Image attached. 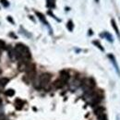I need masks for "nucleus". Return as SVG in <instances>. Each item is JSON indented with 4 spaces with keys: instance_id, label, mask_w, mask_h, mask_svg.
<instances>
[{
    "instance_id": "f257e3e1",
    "label": "nucleus",
    "mask_w": 120,
    "mask_h": 120,
    "mask_svg": "<svg viewBox=\"0 0 120 120\" xmlns=\"http://www.w3.org/2000/svg\"><path fill=\"white\" fill-rule=\"evenodd\" d=\"M14 54H15L17 58L21 59L22 61H25V62H27L28 60L31 58V55H30L29 48L22 44H18L16 45L15 49H14Z\"/></svg>"
},
{
    "instance_id": "f03ea898",
    "label": "nucleus",
    "mask_w": 120,
    "mask_h": 120,
    "mask_svg": "<svg viewBox=\"0 0 120 120\" xmlns=\"http://www.w3.org/2000/svg\"><path fill=\"white\" fill-rule=\"evenodd\" d=\"M94 86H95V81L92 79H84L83 81H82V88H83V90H85L86 92H90L92 90V89L94 88Z\"/></svg>"
},
{
    "instance_id": "7ed1b4c3",
    "label": "nucleus",
    "mask_w": 120,
    "mask_h": 120,
    "mask_svg": "<svg viewBox=\"0 0 120 120\" xmlns=\"http://www.w3.org/2000/svg\"><path fill=\"white\" fill-rule=\"evenodd\" d=\"M51 79V75L48 73H44L40 76L39 79H38V83H39V88H44L45 87Z\"/></svg>"
},
{
    "instance_id": "20e7f679",
    "label": "nucleus",
    "mask_w": 120,
    "mask_h": 120,
    "mask_svg": "<svg viewBox=\"0 0 120 120\" xmlns=\"http://www.w3.org/2000/svg\"><path fill=\"white\" fill-rule=\"evenodd\" d=\"M108 57H109V59L111 60V62H112V64L114 65V67H115V68H116V72H117V74L120 76V70H119V67H118V65H117V63H116V60L115 58V56L112 55V54H109L108 55Z\"/></svg>"
},
{
    "instance_id": "39448f33",
    "label": "nucleus",
    "mask_w": 120,
    "mask_h": 120,
    "mask_svg": "<svg viewBox=\"0 0 120 120\" xmlns=\"http://www.w3.org/2000/svg\"><path fill=\"white\" fill-rule=\"evenodd\" d=\"M69 78H70V75H69V73H68V71L62 70V71L60 72V79H62V80L65 81L66 83L68 82V80L69 79Z\"/></svg>"
},
{
    "instance_id": "423d86ee",
    "label": "nucleus",
    "mask_w": 120,
    "mask_h": 120,
    "mask_svg": "<svg viewBox=\"0 0 120 120\" xmlns=\"http://www.w3.org/2000/svg\"><path fill=\"white\" fill-rule=\"evenodd\" d=\"M65 84H66V82L59 79H56V80L54 82V87H55L56 89H61V88H63V87L65 86Z\"/></svg>"
},
{
    "instance_id": "0eeeda50",
    "label": "nucleus",
    "mask_w": 120,
    "mask_h": 120,
    "mask_svg": "<svg viewBox=\"0 0 120 120\" xmlns=\"http://www.w3.org/2000/svg\"><path fill=\"white\" fill-rule=\"evenodd\" d=\"M35 13H36V15L38 16L39 19H40V20H41L42 22H44V23H45V25H46V26H48V22H47V20L45 19V16L43 15L42 13H40V12H37V11H36Z\"/></svg>"
},
{
    "instance_id": "6e6552de",
    "label": "nucleus",
    "mask_w": 120,
    "mask_h": 120,
    "mask_svg": "<svg viewBox=\"0 0 120 120\" xmlns=\"http://www.w3.org/2000/svg\"><path fill=\"white\" fill-rule=\"evenodd\" d=\"M15 105H16V108L19 109V110H20V109L22 108L23 105H24V102H22V101L19 100V99H17L15 101Z\"/></svg>"
},
{
    "instance_id": "1a4fd4ad",
    "label": "nucleus",
    "mask_w": 120,
    "mask_h": 120,
    "mask_svg": "<svg viewBox=\"0 0 120 120\" xmlns=\"http://www.w3.org/2000/svg\"><path fill=\"white\" fill-rule=\"evenodd\" d=\"M9 79L8 78H1L0 79V87H4L8 83Z\"/></svg>"
},
{
    "instance_id": "9d476101",
    "label": "nucleus",
    "mask_w": 120,
    "mask_h": 120,
    "mask_svg": "<svg viewBox=\"0 0 120 120\" xmlns=\"http://www.w3.org/2000/svg\"><path fill=\"white\" fill-rule=\"evenodd\" d=\"M111 22H112V26H113L114 30H116V32L117 36H118V37L120 38V32H119V30H118V28H117V26H116V21H115L114 19H112V20H111Z\"/></svg>"
},
{
    "instance_id": "9b49d317",
    "label": "nucleus",
    "mask_w": 120,
    "mask_h": 120,
    "mask_svg": "<svg viewBox=\"0 0 120 120\" xmlns=\"http://www.w3.org/2000/svg\"><path fill=\"white\" fill-rule=\"evenodd\" d=\"M95 114L99 116H102V115H104V112H105V109L103 108V107H98V108H96L95 109Z\"/></svg>"
},
{
    "instance_id": "f8f14e48",
    "label": "nucleus",
    "mask_w": 120,
    "mask_h": 120,
    "mask_svg": "<svg viewBox=\"0 0 120 120\" xmlns=\"http://www.w3.org/2000/svg\"><path fill=\"white\" fill-rule=\"evenodd\" d=\"M101 36H103V37H104V36H105V37H106V39H107L109 42H111V43L114 41V39H113L112 35H111L110 33H108V32H105L104 34H101Z\"/></svg>"
},
{
    "instance_id": "ddd939ff",
    "label": "nucleus",
    "mask_w": 120,
    "mask_h": 120,
    "mask_svg": "<svg viewBox=\"0 0 120 120\" xmlns=\"http://www.w3.org/2000/svg\"><path fill=\"white\" fill-rule=\"evenodd\" d=\"M5 94L7 96H13L15 94V91H14V90H12V89H9V90H7L5 91Z\"/></svg>"
},
{
    "instance_id": "4468645a",
    "label": "nucleus",
    "mask_w": 120,
    "mask_h": 120,
    "mask_svg": "<svg viewBox=\"0 0 120 120\" xmlns=\"http://www.w3.org/2000/svg\"><path fill=\"white\" fill-rule=\"evenodd\" d=\"M68 29L70 30V31H72L73 30V28H74V26H73V22L71 21V20H69L68 22Z\"/></svg>"
},
{
    "instance_id": "2eb2a0df",
    "label": "nucleus",
    "mask_w": 120,
    "mask_h": 120,
    "mask_svg": "<svg viewBox=\"0 0 120 120\" xmlns=\"http://www.w3.org/2000/svg\"><path fill=\"white\" fill-rule=\"evenodd\" d=\"M92 44H93V45H97V47H98L99 49H101L102 51H104V50H105V49L103 48V46L101 45V44H100L98 41H93V42H92Z\"/></svg>"
},
{
    "instance_id": "dca6fc26",
    "label": "nucleus",
    "mask_w": 120,
    "mask_h": 120,
    "mask_svg": "<svg viewBox=\"0 0 120 120\" xmlns=\"http://www.w3.org/2000/svg\"><path fill=\"white\" fill-rule=\"evenodd\" d=\"M0 1H1V4L3 5V7L8 8V7L9 6V3L8 2V0H0Z\"/></svg>"
},
{
    "instance_id": "f3484780",
    "label": "nucleus",
    "mask_w": 120,
    "mask_h": 120,
    "mask_svg": "<svg viewBox=\"0 0 120 120\" xmlns=\"http://www.w3.org/2000/svg\"><path fill=\"white\" fill-rule=\"evenodd\" d=\"M0 49H6V43L0 40Z\"/></svg>"
},
{
    "instance_id": "a211bd4d",
    "label": "nucleus",
    "mask_w": 120,
    "mask_h": 120,
    "mask_svg": "<svg viewBox=\"0 0 120 120\" xmlns=\"http://www.w3.org/2000/svg\"><path fill=\"white\" fill-rule=\"evenodd\" d=\"M8 20H9V21H11V22H12V23H14V21H13V19H11V18H10V17H8Z\"/></svg>"
},
{
    "instance_id": "6ab92c4d",
    "label": "nucleus",
    "mask_w": 120,
    "mask_h": 120,
    "mask_svg": "<svg viewBox=\"0 0 120 120\" xmlns=\"http://www.w3.org/2000/svg\"><path fill=\"white\" fill-rule=\"evenodd\" d=\"M2 104H3V102H2V99H0V107L2 106Z\"/></svg>"
},
{
    "instance_id": "aec40b11",
    "label": "nucleus",
    "mask_w": 120,
    "mask_h": 120,
    "mask_svg": "<svg viewBox=\"0 0 120 120\" xmlns=\"http://www.w3.org/2000/svg\"><path fill=\"white\" fill-rule=\"evenodd\" d=\"M1 73H2V70H1V68H0V74H1Z\"/></svg>"
}]
</instances>
